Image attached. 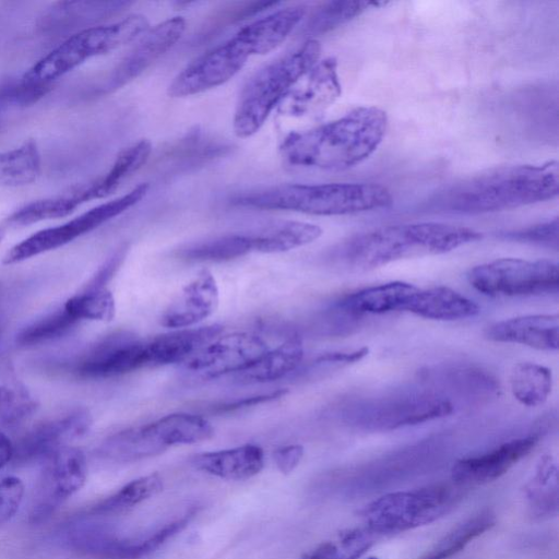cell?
I'll list each match as a JSON object with an SVG mask.
<instances>
[{
    "mask_svg": "<svg viewBox=\"0 0 559 559\" xmlns=\"http://www.w3.org/2000/svg\"><path fill=\"white\" fill-rule=\"evenodd\" d=\"M192 465L206 474L229 480H242L259 474L264 466V452L255 444L200 453Z\"/></svg>",
    "mask_w": 559,
    "mask_h": 559,
    "instance_id": "cell-25",
    "label": "cell"
},
{
    "mask_svg": "<svg viewBox=\"0 0 559 559\" xmlns=\"http://www.w3.org/2000/svg\"><path fill=\"white\" fill-rule=\"evenodd\" d=\"M147 367L145 341L129 331L110 333L92 345L73 365L82 379L119 377Z\"/></svg>",
    "mask_w": 559,
    "mask_h": 559,
    "instance_id": "cell-15",
    "label": "cell"
},
{
    "mask_svg": "<svg viewBox=\"0 0 559 559\" xmlns=\"http://www.w3.org/2000/svg\"><path fill=\"white\" fill-rule=\"evenodd\" d=\"M63 307L80 322L82 320L109 321L115 317L116 304L107 287L85 286L70 297Z\"/></svg>",
    "mask_w": 559,
    "mask_h": 559,
    "instance_id": "cell-36",
    "label": "cell"
},
{
    "mask_svg": "<svg viewBox=\"0 0 559 559\" xmlns=\"http://www.w3.org/2000/svg\"><path fill=\"white\" fill-rule=\"evenodd\" d=\"M151 152L152 144L147 140H140L124 148L104 176L75 190L74 193L79 202L83 204L112 194L127 178L136 173L147 162Z\"/></svg>",
    "mask_w": 559,
    "mask_h": 559,
    "instance_id": "cell-28",
    "label": "cell"
},
{
    "mask_svg": "<svg viewBox=\"0 0 559 559\" xmlns=\"http://www.w3.org/2000/svg\"><path fill=\"white\" fill-rule=\"evenodd\" d=\"M219 302V290L213 274L199 272L170 301L159 323L170 329L191 328L212 316Z\"/></svg>",
    "mask_w": 559,
    "mask_h": 559,
    "instance_id": "cell-20",
    "label": "cell"
},
{
    "mask_svg": "<svg viewBox=\"0 0 559 559\" xmlns=\"http://www.w3.org/2000/svg\"><path fill=\"white\" fill-rule=\"evenodd\" d=\"M285 393H286L285 390H276V391L264 393V394H259V395L249 396V397H242L240 400H236L230 403L217 405L213 408V412H215V413L233 412V411H236L239 408L253 406V405H257L260 403H264L267 401H272V400L282 397L283 395H285Z\"/></svg>",
    "mask_w": 559,
    "mask_h": 559,
    "instance_id": "cell-47",
    "label": "cell"
},
{
    "mask_svg": "<svg viewBox=\"0 0 559 559\" xmlns=\"http://www.w3.org/2000/svg\"><path fill=\"white\" fill-rule=\"evenodd\" d=\"M386 128L385 111L361 106L319 127L288 133L280 152L290 166L345 170L360 164L378 148Z\"/></svg>",
    "mask_w": 559,
    "mask_h": 559,
    "instance_id": "cell-2",
    "label": "cell"
},
{
    "mask_svg": "<svg viewBox=\"0 0 559 559\" xmlns=\"http://www.w3.org/2000/svg\"><path fill=\"white\" fill-rule=\"evenodd\" d=\"M24 497V485L15 476L0 479V525L10 521L19 511Z\"/></svg>",
    "mask_w": 559,
    "mask_h": 559,
    "instance_id": "cell-42",
    "label": "cell"
},
{
    "mask_svg": "<svg viewBox=\"0 0 559 559\" xmlns=\"http://www.w3.org/2000/svg\"><path fill=\"white\" fill-rule=\"evenodd\" d=\"M44 462L28 514L29 523L35 525L48 521L87 477L85 455L75 447H63Z\"/></svg>",
    "mask_w": 559,
    "mask_h": 559,
    "instance_id": "cell-14",
    "label": "cell"
},
{
    "mask_svg": "<svg viewBox=\"0 0 559 559\" xmlns=\"http://www.w3.org/2000/svg\"><path fill=\"white\" fill-rule=\"evenodd\" d=\"M504 237L511 240L535 243L547 248L558 249V218L539 223L530 227L508 231Z\"/></svg>",
    "mask_w": 559,
    "mask_h": 559,
    "instance_id": "cell-41",
    "label": "cell"
},
{
    "mask_svg": "<svg viewBox=\"0 0 559 559\" xmlns=\"http://www.w3.org/2000/svg\"><path fill=\"white\" fill-rule=\"evenodd\" d=\"M377 536L367 528H353L341 534V558L357 559L374 543Z\"/></svg>",
    "mask_w": 559,
    "mask_h": 559,
    "instance_id": "cell-43",
    "label": "cell"
},
{
    "mask_svg": "<svg viewBox=\"0 0 559 559\" xmlns=\"http://www.w3.org/2000/svg\"><path fill=\"white\" fill-rule=\"evenodd\" d=\"M40 171V154L34 141L0 153V188L29 185Z\"/></svg>",
    "mask_w": 559,
    "mask_h": 559,
    "instance_id": "cell-32",
    "label": "cell"
},
{
    "mask_svg": "<svg viewBox=\"0 0 559 559\" xmlns=\"http://www.w3.org/2000/svg\"><path fill=\"white\" fill-rule=\"evenodd\" d=\"M558 190L556 160L504 166L439 190L425 207L442 213L484 214L551 200L558 195Z\"/></svg>",
    "mask_w": 559,
    "mask_h": 559,
    "instance_id": "cell-1",
    "label": "cell"
},
{
    "mask_svg": "<svg viewBox=\"0 0 559 559\" xmlns=\"http://www.w3.org/2000/svg\"><path fill=\"white\" fill-rule=\"evenodd\" d=\"M479 311L472 299L445 286L418 287L406 310L420 318L441 321L472 318Z\"/></svg>",
    "mask_w": 559,
    "mask_h": 559,
    "instance_id": "cell-26",
    "label": "cell"
},
{
    "mask_svg": "<svg viewBox=\"0 0 559 559\" xmlns=\"http://www.w3.org/2000/svg\"><path fill=\"white\" fill-rule=\"evenodd\" d=\"M79 321L62 306L52 313L34 321L16 335L21 346H33L57 340L66 335Z\"/></svg>",
    "mask_w": 559,
    "mask_h": 559,
    "instance_id": "cell-38",
    "label": "cell"
},
{
    "mask_svg": "<svg viewBox=\"0 0 559 559\" xmlns=\"http://www.w3.org/2000/svg\"><path fill=\"white\" fill-rule=\"evenodd\" d=\"M304 358V344L297 333H292L276 347L270 348L246 370L236 373L240 383H266L296 371Z\"/></svg>",
    "mask_w": 559,
    "mask_h": 559,
    "instance_id": "cell-27",
    "label": "cell"
},
{
    "mask_svg": "<svg viewBox=\"0 0 559 559\" xmlns=\"http://www.w3.org/2000/svg\"><path fill=\"white\" fill-rule=\"evenodd\" d=\"M127 246L120 247L95 273L86 284L90 287H106L107 282L114 276L123 262L127 254Z\"/></svg>",
    "mask_w": 559,
    "mask_h": 559,
    "instance_id": "cell-45",
    "label": "cell"
},
{
    "mask_svg": "<svg viewBox=\"0 0 559 559\" xmlns=\"http://www.w3.org/2000/svg\"><path fill=\"white\" fill-rule=\"evenodd\" d=\"M306 14L305 5L276 10L241 27L233 37L185 67L168 86L171 97H187L233 79L252 56L280 46Z\"/></svg>",
    "mask_w": 559,
    "mask_h": 559,
    "instance_id": "cell-4",
    "label": "cell"
},
{
    "mask_svg": "<svg viewBox=\"0 0 559 559\" xmlns=\"http://www.w3.org/2000/svg\"><path fill=\"white\" fill-rule=\"evenodd\" d=\"M304 559H342L340 549L333 543H323L311 552L307 554Z\"/></svg>",
    "mask_w": 559,
    "mask_h": 559,
    "instance_id": "cell-48",
    "label": "cell"
},
{
    "mask_svg": "<svg viewBox=\"0 0 559 559\" xmlns=\"http://www.w3.org/2000/svg\"><path fill=\"white\" fill-rule=\"evenodd\" d=\"M162 489L163 480L159 475L142 476L129 481L109 497L84 509L74 518L97 519L119 514L157 495Z\"/></svg>",
    "mask_w": 559,
    "mask_h": 559,
    "instance_id": "cell-30",
    "label": "cell"
},
{
    "mask_svg": "<svg viewBox=\"0 0 559 559\" xmlns=\"http://www.w3.org/2000/svg\"><path fill=\"white\" fill-rule=\"evenodd\" d=\"M509 379L512 395L524 406L544 404L551 392V370L539 364L519 362L511 370Z\"/></svg>",
    "mask_w": 559,
    "mask_h": 559,
    "instance_id": "cell-31",
    "label": "cell"
},
{
    "mask_svg": "<svg viewBox=\"0 0 559 559\" xmlns=\"http://www.w3.org/2000/svg\"><path fill=\"white\" fill-rule=\"evenodd\" d=\"M92 421L87 409L74 408L36 424L14 444L12 462L26 465L46 461L56 451L69 445V442L84 436Z\"/></svg>",
    "mask_w": 559,
    "mask_h": 559,
    "instance_id": "cell-16",
    "label": "cell"
},
{
    "mask_svg": "<svg viewBox=\"0 0 559 559\" xmlns=\"http://www.w3.org/2000/svg\"><path fill=\"white\" fill-rule=\"evenodd\" d=\"M142 14H131L106 25L84 28L34 63L22 78V87L39 92L86 60L124 46L148 31Z\"/></svg>",
    "mask_w": 559,
    "mask_h": 559,
    "instance_id": "cell-7",
    "label": "cell"
},
{
    "mask_svg": "<svg viewBox=\"0 0 559 559\" xmlns=\"http://www.w3.org/2000/svg\"><path fill=\"white\" fill-rule=\"evenodd\" d=\"M452 412V403L438 393L402 391L354 404L345 416L365 429L391 430L438 419Z\"/></svg>",
    "mask_w": 559,
    "mask_h": 559,
    "instance_id": "cell-10",
    "label": "cell"
},
{
    "mask_svg": "<svg viewBox=\"0 0 559 559\" xmlns=\"http://www.w3.org/2000/svg\"><path fill=\"white\" fill-rule=\"evenodd\" d=\"M495 523V513L489 509L481 510L448 532L420 559H450L490 530Z\"/></svg>",
    "mask_w": 559,
    "mask_h": 559,
    "instance_id": "cell-33",
    "label": "cell"
},
{
    "mask_svg": "<svg viewBox=\"0 0 559 559\" xmlns=\"http://www.w3.org/2000/svg\"><path fill=\"white\" fill-rule=\"evenodd\" d=\"M539 439V433H532L506 441L484 453L460 459L452 466V481L467 489L496 480L530 454Z\"/></svg>",
    "mask_w": 559,
    "mask_h": 559,
    "instance_id": "cell-17",
    "label": "cell"
},
{
    "mask_svg": "<svg viewBox=\"0 0 559 559\" xmlns=\"http://www.w3.org/2000/svg\"><path fill=\"white\" fill-rule=\"evenodd\" d=\"M36 402L19 382L0 378V425L13 426L29 417Z\"/></svg>",
    "mask_w": 559,
    "mask_h": 559,
    "instance_id": "cell-39",
    "label": "cell"
},
{
    "mask_svg": "<svg viewBox=\"0 0 559 559\" xmlns=\"http://www.w3.org/2000/svg\"><path fill=\"white\" fill-rule=\"evenodd\" d=\"M252 252L249 233L226 234L192 243L180 250V257L188 261L224 262Z\"/></svg>",
    "mask_w": 559,
    "mask_h": 559,
    "instance_id": "cell-34",
    "label": "cell"
},
{
    "mask_svg": "<svg viewBox=\"0 0 559 559\" xmlns=\"http://www.w3.org/2000/svg\"><path fill=\"white\" fill-rule=\"evenodd\" d=\"M269 349L264 338L253 332L219 334L180 364V368L190 380H213L246 370Z\"/></svg>",
    "mask_w": 559,
    "mask_h": 559,
    "instance_id": "cell-13",
    "label": "cell"
},
{
    "mask_svg": "<svg viewBox=\"0 0 559 559\" xmlns=\"http://www.w3.org/2000/svg\"><path fill=\"white\" fill-rule=\"evenodd\" d=\"M556 471L551 457H543L534 485L532 484L527 490L531 508L538 516L549 515L557 511V485L551 486V481L557 480Z\"/></svg>",
    "mask_w": 559,
    "mask_h": 559,
    "instance_id": "cell-40",
    "label": "cell"
},
{
    "mask_svg": "<svg viewBox=\"0 0 559 559\" xmlns=\"http://www.w3.org/2000/svg\"><path fill=\"white\" fill-rule=\"evenodd\" d=\"M417 288L400 281L374 285L344 296L336 302L335 308L348 314L406 312Z\"/></svg>",
    "mask_w": 559,
    "mask_h": 559,
    "instance_id": "cell-24",
    "label": "cell"
},
{
    "mask_svg": "<svg viewBox=\"0 0 559 559\" xmlns=\"http://www.w3.org/2000/svg\"><path fill=\"white\" fill-rule=\"evenodd\" d=\"M148 188V183H140L128 193L104 202L61 225L31 235L5 253L3 264L19 263L55 250L96 229L138 204L146 195Z\"/></svg>",
    "mask_w": 559,
    "mask_h": 559,
    "instance_id": "cell-12",
    "label": "cell"
},
{
    "mask_svg": "<svg viewBox=\"0 0 559 559\" xmlns=\"http://www.w3.org/2000/svg\"><path fill=\"white\" fill-rule=\"evenodd\" d=\"M78 206L80 204L73 193L36 200L14 211L5 222L11 226H26L46 219L66 217Z\"/></svg>",
    "mask_w": 559,
    "mask_h": 559,
    "instance_id": "cell-37",
    "label": "cell"
},
{
    "mask_svg": "<svg viewBox=\"0 0 559 559\" xmlns=\"http://www.w3.org/2000/svg\"><path fill=\"white\" fill-rule=\"evenodd\" d=\"M463 490L452 481L386 493L364 508L365 528L379 537L429 524L448 513Z\"/></svg>",
    "mask_w": 559,
    "mask_h": 559,
    "instance_id": "cell-8",
    "label": "cell"
},
{
    "mask_svg": "<svg viewBox=\"0 0 559 559\" xmlns=\"http://www.w3.org/2000/svg\"><path fill=\"white\" fill-rule=\"evenodd\" d=\"M472 228L439 222H420L379 227L338 243L332 262L354 273L424 255L442 254L481 239Z\"/></svg>",
    "mask_w": 559,
    "mask_h": 559,
    "instance_id": "cell-3",
    "label": "cell"
},
{
    "mask_svg": "<svg viewBox=\"0 0 559 559\" xmlns=\"http://www.w3.org/2000/svg\"><path fill=\"white\" fill-rule=\"evenodd\" d=\"M304 456V447L300 444H288L278 448L273 453L274 462L283 474L292 473L300 463Z\"/></svg>",
    "mask_w": 559,
    "mask_h": 559,
    "instance_id": "cell-46",
    "label": "cell"
},
{
    "mask_svg": "<svg viewBox=\"0 0 559 559\" xmlns=\"http://www.w3.org/2000/svg\"><path fill=\"white\" fill-rule=\"evenodd\" d=\"M249 234L252 251L281 253L313 242L322 235V229L310 223L284 221L270 224Z\"/></svg>",
    "mask_w": 559,
    "mask_h": 559,
    "instance_id": "cell-29",
    "label": "cell"
},
{
    "mask_svg": "<svg viewBox=\"0 0 559 559\" xmlns=\"http://www.w3.org/2000/svg\"><path fill=\"white\" fill-rule=\"evenodd\" d=\"M141 428L154 455L174 445L209 440L214 435L212 425L204 417L188 413L169 414Z\"/></svg>",
    "mask_w": 559,
    "mask_h": 559,
    "instance_id": "cell-22",
    "label": "cell"
},
{
    "mask_svg": "<svg viewBox=\"0 0 559 559\" xmlns=\"http://www.w3.org/2000/svg\"><path fill=\"white\" fill-rule=\"evenodd\" d=\"M14 443L3 432L0 431V469L13 461Z\"/></svg>",
    "mask_w": 559,
    "mask_h": 559,
    "instance_id": "cell-49",
    "label": "cell"
},
{
    "mask_svg": "<svg viewBox=\"0 0 559 559\" xmlns=\"http://www.w3.org/2000/svg\"><path fill=\"white\" fill-rule=\"evenodd\" d=\"M467 281L487 296H532L556 292L559 270L550 260L501 258L472 267Z\"/></svg>",
    "mask_w": 559,
    "mask_h": 559,
    "instance_id": "cell-11",
    "label": "cell"
},
{
    "mask_svg": "<svg viewBox=\"0 0 559 559\" xmlns=\"http://www.w3.org/2000/svg\"><path fill=\"white\" fill-rule=\"evenodd\" d=\"M218 324L185 328L145 340L147 367L182 364L222 334Z\"/></svg>",
    "mask_w": 559,
    "mask_h": 559,
    "instance_id": "cell-23",
    "label": "cell"
},
{
    "mask_svg": "<svg viewBox=\"0 0 559 559\" xmlns=\"http://www.w3.org/2000/svg\"><path fill=\"white\" fill-rule=\"evenodd\" d=\"M320 53V43L309 38L299 48L257 71L238 97L233 119L235 134L249 138L257 133L270 114L319 61Z\"/></svg>",
    "mask_w": 559,
    "mask_h": 559,
    "instance_id": "cell-6",
    "label": "cell"
},
{
    "mask_svg": "<svg viewBox=\"0 0 559 559\" xmlns=\"http://www.w3.org/2000/svg\"><path fill=\"white\" fill-rule=\"evenodd\" d=\"M367 559H378V558H376V557H369V558H367Z\"/></svg>",
    "mask_w": 559,
    "mask_h": 559,
    "instance_id": "cell-51",
    "label": "cell"
},
{
    "mask_svg": "<svg viewBox=\"0 0 559 559\" xmlns=\"http://www.w3.org/2000/svg\"><path fill=\"white\" fill-rule=\"evenodd\" d=\"M385 4L371 1H331L322 4L305 25L307 35H322L359 16L372 7Z\"/></svg>",
    "mask_w": 559,
    "mask_h": 559,
    "instance_id": "cell-35",
    "label": "cell"
},
{
    "mask_svg": "<svg viewBox=\"0 0 559 559\" xmlns=\"http://www.w3.org/2000/svg\"><path fill=\"white\" fill-rule=\"evenodd\" d=\"M295 85L280 105L283 115L304 117L316 115L341 95L337 62L334 58L319 60Z\"/></svg>",
    "mask_w": 559,
    "mask_h": 559,
    "instance_id": "cell-18",
    "label": "cell"
},
{
    "mask_svg": "<svg viewBox=\"0 0 559 559\" xmlns=\"http://www.w3.org/2000/svg\"><path fill=\"white\" fill-rule=\"evenodd\" d=\"M2 238H3V231H2V229H0V241L2 240Z\"/></svg>",
    "mask_w": 559,
    "mask_h": 559,
    "instance_id": "cell-50",
    "label": "cell"
},
{
    "mask_svg": "<svg viewBox=\"0 0 559 559\" xmlns=\"http://www.w3.org/2000/svg\"><path fill=\"white\" fill-rule=\"evenodd\" d=\"M368 347L352 352H332L318 356L312 362L313 368L342 367L357 362L368 355Z\"/></svg>",
    "mask_w": 559,
    "mask_h": 559,
    "instance_id": "cell-44",
    "label": "cell"
},
{
    "mask_svg": "<svg viewBox=\"0 0 559 559\" xmlns=\"http://www.w3.org/2000/svg\"><path fill=\"white\" fill-rule=\"evenodd\" d=\"M186 24L183 17L175 16L145 32L117 66L108 87L118 88L141 75L181 38Z\"/></svg>",
    "mask_w": 559,
    "mask_h": 559,
    "instance_id": "cell-19",
    "label": "cell"
},
{
    "mask_svg": "<svg viewBox=\"0 0 559 559\" xmlns=\"http://www.w3.org/2000/svg\"><path fill=\"white\" fill-rule=\"evenodd\" d=\"M230 203L257 210L347 215L388 207L393 197L386 187L371 182L295 183L238 193Z\"/></svg>",
    "mask_w": 559,
    "mask_h": 559,
    "instance_id": "cell-5",
    "label": "cell"
},
{
    "mask_svg": "<svg viewBox=\"0 0 559 559\" xmlns=\"http://www.w3.org/2000/svg\"><path fill=\"white\" fill-rule=\"evenodd\" d=\"M193 513L169 522L146 537L128 538L108 523L78 519L63 527L61 540L72 552L90 559H141L180 533Z\"/></svg>",
    "mask_w": 559,
    "mask_h": 559,
    "instance_id": "cell-9",
    "label": "cell"
},
{
    "mask_svg": "<svg viewBox=\"0 0 559 559\" xmlns=\"http://www.w3.org/2000/svg\"><path fill=\"white\" fill-rule=\"evenodd\" d=\"M487 340L497 343L525 345L538 350L558 349V314H526L497 321L484 332Z\"/></svg>",
    "mask_w": 559,
    "mask_h": 559,
    "instance_id": "cell-21",
    "label": "cell"
}]
</instances>
